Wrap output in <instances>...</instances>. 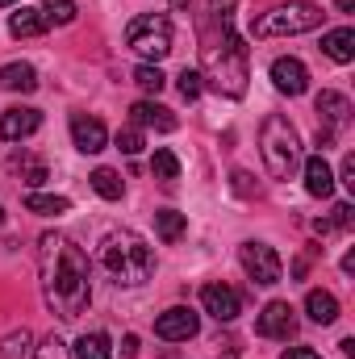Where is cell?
<instances>
[{"label":"cell","instance_id":"7402d4cb","mask_svg":"<svg viewBox=\"0 0 355 359\" xmlns=\"http://www.w3.org/2000/svg\"><path fill=\"white\" fill-rule=\"evenodd\" d=\"M76 359H113V343H109V334H100V330L80 334V339H76Z\"/></svg>","mask_w":355,"mask_h":359},{"label":"cell","instance_id":"ac0fdd59","mask_svg":"<svg viewBox=\"0 0 355 359\" xmlns=\"http://www.w3.org/2000/svg\"><path fill=\"white\" fill-rule=\"evenodd\" d=\"M322 55L326 59H335V63H351L355 59V29H330L326 38H322Z\"/></svg>","mask_w":355,"mask_h":359},{"label":"cell","instance_id":"83f0119b","mask_svg":"<svg viewBox=\"0 0 355 359\" xmlns=\"http://www.w3.org/2000/svg\"><path fill=\"white\" fill-rule=\"evenodd\" d=\"M134 84L142 92H163L168 80H163V72H159L155 63H138V67H134Z\"/></svg>","mask_w":355,"mask_h":359},{"label":"cell","instance_id":"484cf974","mask_svg":"<svg viewBox=\"0 0 355 359\" xmlns=\"http://www.w3.org/2000/svg\"><path fill=\"white\" fill-rule=\"evenodd\" d=\"M351 222H355V209L347 201H339V205H335V217H318L314 230H318V234H335V230H347Z\"/></svg>","mask_w":355,"mask_h":359},{"label":"cell","instance_id":"9c48e42d","mask_svg":"<svg viewBox=\"0 0 355 359\" xmlns=\"http://www.w3.org/2000/svg\"><path fill=\"white\" fill-rule=\"evenodd\" d=\"M314 109H318V117H322V126L318 130H326V134H343L347 126H351V100L343 96V92H318V100H314Z\"/></svg>","mask_w":355,"mask_h":359},{"label":"cell","instance_id":"d590c367","mask_svg":"<svg viewBox=\"0 0 355 359\" xmlns=\"http://www.w3.org/2000/svg\"><path fill=\"white\" fill-rule=\"evenodd\" d=\"M284 359H322V355H318V351H309V347H288Z\"/></svg>","mask_w":355,"mask_h":359},{"label":"cell","instance_id":"f35d334b","mask_svg":"<svg viewBox=\"0 0 355 359\" xmlns=\"http://www.w3.org/2000/svg\"><path fill=\"white\" fill-rule=\"evenodd\" d=\"M335 4H339V8H347V13L355 8V0H335Z\"/></svg>","mask_w":355,"mask_h":359},{"label":"cell","instance_id":"7a4b0ae2","mask_svg":"<svg viewBox=\"0 0 355 359\" xmlns=\"http://www.w3.org/2000/svg\"><path fill=\"white\" fill-rule=\"evenodd\" d=\"M222 29L217 34H205L201 38V63H205V76L222 96H247V80H251V59H247V46L243 38L230 29V17H217Z\"/></svg>","mask_w":355,"mask_h":359},{"label":"cell","instance_id":"4dcf8cb0","mask_svg":"<svg viewBox=\"0 0 355 359\" xmlns=\"http://www.w3.org/2000/svg\"><path fill=\"white\" fill-rule=\"evenodd\" d=\"M34 359H72V351H67V343H63L59 334H46V339L34 347Z\"/></svg>","mask_w":355,"mask_h":359},{"label":"cell","instance_id":"1f68e13d","mask_svg":"<svg viewBox=\"0 0 355 359\" xmlns=\"http://www.w3.org/2000/svg\"><path fill=\"white\" fill-rule=\"evenodd\" d=\"M201 88H205V84H201V72H188V67H184V72H180V96H184V100H196Z\"/></svg>","mask_w":355,"mask_h":359},{"label":"cell","instance_id":"74e56055","mask_svg":"<svg viewBox=\"0 0 355 359\" xmlns=\"http://www.w3.org/2000/svg\"><path fill=\"white\" fill-rule=\"evenodd\" d=\"M343 271H347V276L355 271V251H347V255H343Z\"/></svg>","mask_w":355,"mask_h":359},{"label":"cell","instance_id":"ab89813d","mask_svg":"<svg viewBox=\"0 0 355 359\" xmlns=\"http://www.w3.org/2000/svg\"><path fill=\"white\" fill-rule=\"evenodd\" d=\"M8 4H17V0H0V8H8Z\"/></svg>","mask_w":355,"mask_h":359},{"label":"cell","instance_id":"4316f807","mask_svg":"<svg viewBox=\"0 0 355 359\" xmlns=\"http://www.w3.org/2000/svg\"><path fill=\"white\" fill-rule=\"evenodd\" d=\"M29 343H34L29 330H13V334H4V339H0V359H25L29 355Z\"/></svg>","mask_w":355,"mask_h":359},{"label":"cell","instance_id":"60d3db41","mask_svg":"<svg viewBox=\"0 0 355 359\" xmlns=\"http://www.w3.org/2000/svg\"><path fill=\"white\" fill-rule=\"evenodd\" d=\"M172 4H176V8H184V4H188V0H172Z\"/></svg>","mask_w":355,"mask_h":359},{"label":"cell","instance_id":"603a6c76","mask_svg":"<svg viewBox=\"0 0 355 359\" xmlns=\"http://www.w3.org/2000/svg\"><path fill=\"white\" fill-rule=\"evenodd\" d=\"M155 230H159L163 243H180L184 230H188V217L176 213V209H159V213H155Z\"/></svg>","mask_w":355,"mask_h":359},{"label":"cell","instance_id":"3957f363","mask_svg":"<svg viewBox=\"0 0 355 359\" xmlns=\"http://www.w3.org/2000/svg\"><path fill=\"white\" fill-rule=\"evenodd\" d=\"M100 268L109 271L113 284H126V288H138L155 276V251L147 247V238L138 230H113L105 234L100 251H96Z\"/></svg>","mask_w":355,"mask_h":359},{"label":"cell","instance_id":"836d02e7","mask_svg":"<svg viewBox=\"0 0 355 359\" xmlns=\"http://www.w3.org/2000/svg\"><path fill=\"white\" fill-rule=\"evenodd\" d=\"M335 184H343V188H351V192H355V159H351V155L343 159V168H339V176H335Z\"/></svg>","mask_w":355,"mask_h":359},{"label":"cell","instance_id":"d6a6232c","mask_svg":"<svg viewBox=\"0 0 355 359\" xmlns=\"http://www.w3.org/2000/svg\"><path fill=\"white\" fill-rule=\"evenodd\" d=\"M17 168H21V180H25L29 188H38V184L46 180V168H42V163H34V159H25V163H17Z\"/></svg>","mask_w":355,"mask_h":359},{"label":"cell","instance_id":"e0dca14e","mask_svg":"<svg viewBox=\"0 0 355 359\" xmlns=\"http://www.w3.org/2000/svg\"><path fill=\"white\" fill-rule=\"evenodd\" d=\"M305 313H309L318 326L339 322V301H335V292H326V288H309V297H305Z\"/></svg>","mask_w":355,"mask_h":359},{"label":"cell","instance_id":"52a82bcc","mask_svg":"<svg viewBox=\"0 0 355 359\" xmlns=\"http://www.w3.org/2000/svg\"><path fill=\"white\" fill-rule=\"evenodd\" d=\"M239 264H243V271H247L255 284H280V276H284L280 255H276L267 243H243V247H239Z\"/></svg>","mask_w":355,"mask_h":359},{"label":"cell","instance_id":"8992f818","mask_svg":"<svg viewBox=\"0 0 355 359\" xmlns=\"http://www.w3.org/2000/svg\"><path fill=\"white\" fill-rule=\"evenodd\" d=\"M126 46L147 59V63H159L172 55V21L163 13H142L126 25Z\"/></svg>","mask_w":355,"mask_h":359},{"label":"cell","instance_id":"277c9868","mask_svg":"<svg viewBox=\"0 0 355 359\" xmlns=\"http://www.w3.org/2000/svg\"><path fill=\"white\" fill-rule=\"evenodd\" d=\"M260 151H264V168L272 180H293V172L301 168V138L293 130L288 117L267 113L260 126Z\"/></svg>","mask_w":355,"mask_h":359},{"label":"cell","instance_id":"8fae6325","mask_svg":"<svg viewBox=\"0 0 355 359\" xmlns=\"http://www.w3.org/2000/svg\"><path fill=\"white\" fill-rule=\"evenodd\" d=\"M201 305H205V313L217 318V322H234V318L243 313V297H239L230 284H205V288H201Z\"/></svg>","mask_w":355,"mask_h":359},{"label":"cell","instance_id":"4fadbf2b","mask_svg":"<svg viewBox=\"0 0 355 359\" xmlns=\"http://www.w3.org/2000/svg\"><path fill=\"white\" fill-rule=\"evenodd\" d=\"M72 142H76V151L96 155V151H105V142H109V130H105V121H100V117L76 113V117H72Z\"/></svg>","mask_w":355,"mask_h":359},{"label":"cell","instance_id":"cb8c5ba5","mask_svg":"<svg viewBox=\"0 0 355 359\" xmlns=\"http://www.w3.org/2000/svg\"><path fill=\"white\" fill-rule=\"evenodd\" d=\"M42 21L46 25H72L76 21V0H42Z\"/></svg>","mask_w":355,"mask_h":359},{"label":"cell","instance_id":"ba28073f","mask_svg":"<svg viewBox=\"0 0 355 359\" xmlns=\"http://www.w3.org/2000/svg\"><path fill=\"white\" fill-rule=\"evenodd\" d=\"M196 330H201V318H196L188 305H172V309H163V313L155 318V334H159L163 343H188Z\"/></svg>","mask_w":355,"mask_h":359},{"label":"cell","instance_id":"e575fe53","mask_svg":"<svg viewBox=\"0 0 355 359\" xmlns=\"http://www.w3.org/2000/svg\"><path fill=\"white\" fill-rule=\"evenodd\" d=\"M121 359H138V334H126L121 339Z\"/></svg>","mask_w":355,"mask_h":359},{"label":"cell","instance_id":"6da1fadb","mask_svg":"<svg viewBox=\"0 0 355 359\" xmlns=\"http://www.w3.org/2000/svg\"><path fill=\"white\" fill-rule=\"evenodd\" d=\"M38 276H42V301L51 305V313H59L63 322H76L80 313H88L92 301V271L88 255L59 230L38 238Z\"/></svg>","mask_w":355,"mask_h":359},{"label":"cell","instance_id":"44dd1931","mask_svg":"<svg viewBox=\"0 0 355 359\" xmlns=\"http://www.w3.org/2000/svg\"><path fill=\"white\" fill-rule=\"evenodd\" d=\"M25 209L29 213H42V217H59V213L72 209V201L67 196H55V192H29L25 196Z\"/></svg>","mask_w":355,"mask_h":359},{"label":"cell","instance_id":"9a60e30c","mask_svg":"<svg viewBox=\"0 0 355 359\" xmlns=\"http://www.w3.org/2000/svg\"><path fill=\"white\" fill-rule=\"evenodd\" d=\"M130 121L134 126H151V130H159V134H172L180 121L172 109H163V104H155V100H138L134 109H130Z\"/></svg>","mask_w":355,"mask_h":359},{"label":"cell","instance_id":"30bf717a","mask_svg":"<svg viewBox=\"0 0 355 359\" xmlns=\"http://www.w3.org/2000/svg\"><path fill=\"white\" fill-rule=\"evenodd\" d=\"M255 334L260 339H293L297 334V318L288 301H267L264 313L255 318Z\"/></svg>","mask_w":355,"mask_h":359},{"label":"cell","instance_id":"f546056e","mask_svg":"<svg viewBox=\"0 0 355 359\" xmlns=\"http://www.w3.org/2000/svg\"><path fill=\"white\" fill-rule=\"evenodd\" d=\"M117 151L121 155H138L142 147H147V138H142V126H126V130H117Z\"/></svg>","mask_w":355,"mask_h":359},{"label":"cell","instance_id":"5b68a950","mask_svg":"<svg viewBox=\"0 0 355 359\" xmlns=\"http://www.w3.org/2000/svg\"><path fill=\"white\" fill-rule=\"evenodd\" d=\"M322 25V8L309 4V0H288V4H276L267 8L264 17L251 25L255 38H288V34H309Z\"/></svg>","mask_w":355,"mask_h":359},{"label":"cell","instance_id":"8d00e7d4","mask_svg":"<svg viewBox=\"0 0 355 359\" xmlns=\"http://www.w3.org/2000/svg\"><path fill=\"white\" fill-rule=\"evenodd\" d=\"M234 188L247 196V192H251V176H247V172H234Z\"/></svg>","mask_w":355,"mask_h":359},{"label":"cell","instance_id":"f1b7e54d","mask_svg":"<svg viewBox=\"0 0 355 359\" xmlns=\"http://www.w3.org/2000/svg\"><path fill=\"white\" fill-rule=\"evenodd\" d=\"M151 172H155V180H176L180 176V159L168 151V147H159L155 159H151Z\"/></svg>","mask_w":355,"mask_h":359},{"label":"cell","instance_id":"d6986e66","mask_svg":"<svg viewBox=\"0 0 355 359\" xmlns=\"http://www.w3.org/2000/svg\"><path fill=\"white\" fill-rule=\"evenodd\" d=\"M0 88L34 92V88H38V72H34L29 63H4V67H0Z\"/></svg>","mask_w":355,"mask_h":359},{"label":"cell","instance_id":"d4e9b609","mask_svg":"<svg viewBox=\"0 0 355 359\" xmlns=\"http://www.w3.org/2000/svg\"><path fill=\"white\" fill-rule=\"evenodd\" d=\"M92 188H96L105 201H121V192H126V184H121V176H117L113 168H96V172H92Z\"/></svg>","mask_w":355,"mask_h":359},{"label":"cell","instance_id":"5bb4252c","mask_svg":"<svg viewBox=\"0 0 355 359\" xmlns=\"http://www.w3.org/2000/svg\"><path fill=\"white\" fill-rule=\"evenodd\" d=\"M38 126H42V113H38V109L13 104V109L0 113V138H4V142H21V138H29Z\"/></svg>","mask_w":355,"mask_h":359},{"label":"cell","instance_id":"b9f144b4","mask_svg":"<svg viewBox=\"0 0 355 359\" xmlns=\"http://www.w3.org/2000/svg\"><path fill=\"white\" fill-rule=\"evenodd\" d=\"M0 226H4V205H0Z\"/></svg>","mask_w":355,"mask_h":359},{"label":"cell","instance_id":"7c38bea8","mask_svg":"<svg viewBox=\"0 0 355 359\" xmlns=\"http://www.w3.org/2000/svg\"><path fill=\"white\" fill-rule=\"evenodd\" d=\"M272 84H276V92H284V96H301V92L309 88V72H305L301 59L284 55V59H272Z\"/></svg>","mask_w":355,"mask_h":359},{"label":"cell","instance_id":"ffe728a7","mask_svg":"<svg viewBox=\"0 0 355 359\" xmlns=\"http://www.w3.org/2000/svg\"><path fill=\"white\" fill-rule=\"evenodd\" d=\"M8 34L13 38H38V34H46V21H42L38 8H17L8 17Z\"/></svg>","mask_w":355,"mask_h":359},{"label":"cell","instance_id":"2e32d148","mask_svg":"<svg viewBox=\"0 0 355 359\" xmlns=\"http://www.w3.org/2000/svg\"><path fill=\"white\" fill-rule=\"evenodd\" d=\"M305 192L309 196H335V172H330V163L322 159V155H309L305 159Z\"/></svg>","mask_w":355,"mask_h":359}]
</instances>
